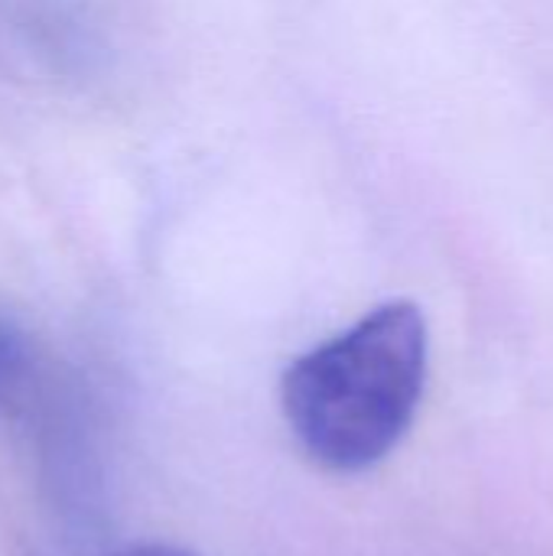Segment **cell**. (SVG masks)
Instances as JSON below:
<instances>
[{"label":"cell","instance_id":"7a4b0ae2","mask_svg":"<svg viewBox=\"0 0 553 556\" xmlns=\"http://www.w3.org/2000/svg\"><path fill=\"white\" fill-rule=\"evenodd\" d=\"M55 394L39 342L0 313V417H29Z\"/></svg>","mask_w":553,"mask_h":556},{"label":"cell","instance_id":"6da1fadb","mask_svg":"<svg viewBox=\"0 0 553 556\" xmlns=\"http://www.w3.org/2000/svg\"><path fill=\"white\" fill-rule=\"evenodd\" d=\"M427 355L424 309L411 300L381 303L287 368L280 397L293 437L323 469H372L414 424Z\"/></svg>","mask_w":553,"mask_h":556},{"label":"cell","instance_id":"3957f363","mask_svg":"<svg viewBox=\"0 0 553 556\" xmlns=\"http://www.w3.org/2000/svg\"><path fill=\"white\" fill-rule=\"evenodd\" d=\"M111 556H196L189 551H179V547H166V544H140V547H127L121 554Z\"/></svg>","mask_w":553,"mask_h":556}]
</instances>
